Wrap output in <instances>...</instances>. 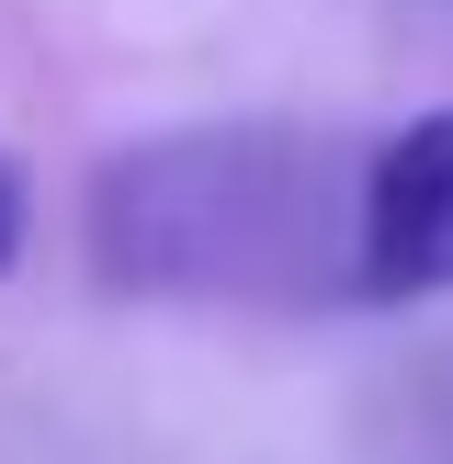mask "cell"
Returning a JSON list of instances; mask_svg holds the SVG:
<instances>
[{"label": "cell", "instance_id": "6da1fadb", "mask_svg": "<svg viewBox=\"0 0 453 464\" xmlns=\"http://www.w3.org/2000/svg\"><path fill=\"white\" fill-rule=\"evenodd\" d=\"M352 170L362 148L306 125H170L91 170L80 238L113 295L159 306H352Z\"/></svg>", "mask_w": 453, "mask_h": 464}, {"label": "cell", "instance_id": "7a4b0ae2", "mask_svg": "<svg viewBox=\"0 0 453 464\" xmlns=\"http://www.w3.org/2000/svg\"><path fill=\"white\" fill-rule=\"evenodd\" d=\"M453 295V102L408 113L352 170V306L408 317Z\"/></svg>", "mask_w": 453, "mask_h": 464}, {"label": "cell", "instance_id": "3957f363", "mask_svg": "<svg viewBox=\"0 0 453 464\" xmlns=\"http://www.w3.org/2000/svg\"><path fill=\"white\" fill-rule=\"evenodd\" d=\"M23 238H34V181H23V159L0 148V284L23 272Z\"/></svg>", "mask_w": 453, "mask_h": 464}]
</instances>
